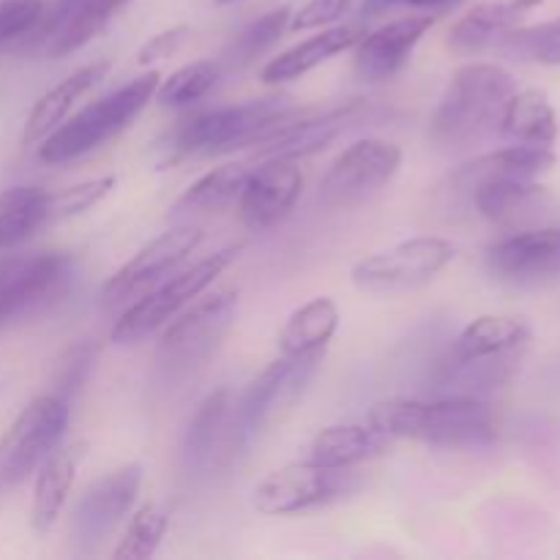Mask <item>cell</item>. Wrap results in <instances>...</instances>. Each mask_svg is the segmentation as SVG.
I'll return each instance as SVG.
<instances>
[{
	"mask_svg": "<svg viewBox=\"0 0 560 560\" xmlns=\"http://www.w3.org/2000/svg\"><path fill=\"white\" fill-rule=\"evenodd\" d=\"M388 435L372 424H337L317 432L310 443V459L328 468H353L386 452Z\"/></svg>",
	"mask_w": 560,
	"mask_h": 560,
	"instance_id": "27",
	"label": "cell"
},
{
	"mask_svg": "<svg viewBox=\"0 0 560 560\" xmlns=\"http://www.w3.org/2000/svg\"><path fill=\"white\" fill-rule=\"evenodd\" d=\"M189 36H191L189 25H175V27H170V31L156 33V36H151L140 47V52H137V63L151 66V63H156V60L173 58V55L184 47L186 38Z\"/></svg>",
	"mask_w": 560,
	"mask_h": 560,
	"instance_id": "40",
	"label": "cell"
},
{
	"mask_svg": "<svg viewBox=\"0 0 560 560\" xmlns=\"http://www.w3.org/2000/svg\"><path fill=\"white\" fill-rule=\"evenodd\" d=\"M353 5V0H310L290 16V31H312V27H326L345 16V11Z\"/></svg>",
	"mask_w": 560,
	"mask_h": 560,
	"instance_id": "39",
	"label": "cell"
},
{
	"mask_svg": "<svg viewBox=\"0 0 560 560\" xmlns=\"http://www.w3.org/2000/svg\"><path fill=\"white\" fill-rule=\"evenodd\" d=\"M301 186L304 178L293 159L268 156L262 167L249 170L238 195V211L246 228L262 233L288 219L299 202Z\"/></svg>",
	"mask_w": 560,
	"mask_h": 560,
	"instance_id": "15",
	"label": "cell"
},
{
	"mask_svg": "<svg viewBox=\"0 0 560 560\" xmlns=\"http://www.w3.org/2000/svg\"><path fill=\"white\" fill-rule=\"evenodd\" d=\"M558 164V156L552 148L541 145H523V142H514V145L498 148V151L485 153V156L474 159V162L463 164V167L454 173L463 189H470L479 180L487 178H528L536 180L539 175L550 173Z\"/></svg>",
	"mask_w": 560,
	"mask_h": 560,
	"instance_id": "24",
	"label": "cell"
},
{
	"mask_svg": "<svg viewBox=\"0 0 560 560\" xmlns=\"http://www.w3.org/2000/svg\"><path fill=\"white\" fill-rule=\"evenodd\" d=\"M366 424L388 438H405L441 448L487 446L498 435L492 408L470 394H443L438 399H386L370 410Z\"/></svg>",
	"mask_w": 560,
	"mask_h": 560,
	"instance_id": "1",
	"label": "cell"
},
{
	"mask_svg": "<svg viewBox=\"0 0 560 560\" xmlns=\"http://www.w3.org/2000/svg\"><path fill=\"white\" fill-rule=\"evenodd\" d=\"M219 74H222V69L213 60H195V63L173 71L167 80H159L153 96L164 107H184V104L200 102L202 96H208L219 82Z\"/></svg>",
	"mask_w": 560,
	"mask_h": 560,
	"instance_id": "35",
	"label": "cell"
},
{
	"mask_svg": "<svg viewBox=\"0 0 560 560\" xmlns=\"http://www.w3.org/2000/svg\"><path fill=\"white\" fill-rule=\"evenodd\" d=\"M228 441L241 443V438L235 430L233 394L228 388H219L202 399L197 413L191 416L189 430H186L184 459L189 470H208L211 465H217Z\"/></svg>",
	"mask_w": 560,
	"mask_h": 560,
	"instance_id": "19",
	"label": "cell"
},
{
	"mask_svg": "<svg viewBox=\"0 0 560 560\" xmlns=\"http://www.w3.org/2000/svg\"><path fill=\"white\" fill-rule=\"evenodd\" d=\"M170 517L162 506L148 503L126 525V534L120 536L118 547L113 550L115 560H145L162 547L167 536Z\"/></svg>",
	"mask_w": 560,
	"mask_h": 560,
	"instance_id": "34",
	"label": "cell"
},
{
	"mask_svg": "<svg viewBox=\"0 0 560 560\" xmlns=\"http://www.w3.org/2000/svg\"><path fill=\"white\" fill-rule=\"evenodd\" d=\"M498 47L503 55L525 63L560 66V16L530 27H512Z\"/></svg>",
	"mask_w": 560,
	"mask_h": 560,
	"instance_id": "33",
	"label": "cell"
},
{
	"mask_svg": "<svg viewBox=\"0 0 560 560\" xmlns=\"http://www.w3.org/2000/svg\"><path fill=\"white\" fill-rule=\"evenodd\" d=\"M159 80H162L159 71H148V74L131 80L129 85L91 102L74 118L63 120L58 129L44 137L38 145V159L44 164H66L102 148L104 142L118 137L126 126H131V120L145 109V104L156 93Z\"/></svg>",
	"mask_w": 560,
	"mask_h": 560,
	"instance_id": "4",
	"label": "cell"
},
{
	"mask_svg": "<svg viewBox=\"0 0 560 560\" xmlns=\"http://www.w3.org/2000/svg\"><path fill=\"white\" fill-rule=\"evenodd\" d=\"M402 164V151L388 140H366L353 142L345 148L331 162L328 173L320 180V200L328 208H350L370 200L386 184H392L394 175Z\"/></svg>",
	"mask_w": 560,
	"mask_h": 560,
	"instance_id": "10",
	"label": "cell"
},
{
	"mask_svg": "<svg viewBox=\"0 0 560 560\" xmlns=\"http://www.w3.org/2000/svg\"><path fill=\"white\" fill-rule=\"evenodd\" d=\"M306 109H293L284 98H255V102L235 104V107L208 109V113L191 115L175 129L173 148L180 156H213L228 153L235 148L266 145L273 137L299 124Z\"/></svg>",
	"mask_w": 560,
	"mask_h": 560,
	"instance_id": "3",
	"label": "cell"
},
{
	"mask_svg": "<svg viewBox=\"0 0 560 560\" xmlns=\"http://www.w3.org/2000/svg\"><path fill=\"white\" fill-rule=\"evenodd\" d=\"M82 3H85V0H55L52 9H49V11L44 9L42 22H38L36 31H33L31 36H33V38H44V42H49V36H52V33L60 27V22H63L69 14H74V11L80 9Z\"/></svg>",
	"mask_w": 560,
	"mask_h": 560,
	"instance_id": "41",
	"label": "cell"
},
{
	"mask_svg": "<svg viewBox=\"0 0 560 560\" xmlns=\"http://www.w3.org/2000/svg\"><path fill=\"white\" fill-rule=\"evenodd\" d=\"M238 252L241 246L219 249L213 252V255H208L206 260L186 268V271L173 273V277H167L164 282H159L156 288L148 290L145 295H140V299L118 317L109 339H113L115 345H135L140 342V339H145L148 334L156 331V328H162L180 306L200 299V295L211 288L213 279L238 257Z\"/></svg>",
	"mask_w": 560,
	"mask_h": 560,
	"instance_id": "5",
	"label": "cell"
},
{
	"mask_svg": "<svg viewBox=\"0 0 560 560\" xmlns=\"http://www.w3.org/2000/svg\"><path fill=\"white\" fill-rule=\"evenodd\" d=\"M219 5H230V3H238V0H217Z\"/></svg>",
	"mask_w": 560,
	"mask_h": 560,
	"instance_id": "44",
	"label": "cell"
},
{
	"mask_svg": "<svg viewBox=\"0 0 560 560\" xmlns=\"http://www.w3.org/2000/svg\"><path fill=\"white\" fill-rule=\"evenodd\" d=\"M42 16V0H3L0 3V49L31 36Z\"/></svg>",
	"mask_w": 560,
	"mask_h": 560,
	"instance_id": "37",
	"label": "cell"
},
{
	"mask_svg": "<svg viewBox=\"0 0 560 560\" xmlns=\"http://www.w3.org/2000/svg\"><path fill=\"white\" fill-rule=\"evenodd\" d=\"M457 257V246L441 235H416L392 249L361 257L350 271L355 288L366 293H402L432 282Z\"/></svg>",
	"mask_w": 560,
	"mask_h": 560,
	"instance_id": "8",
	"label": "cell"
},
{
	"mask_svg": "<svg viewBox=\"0 0 560 560\" xmlns=\"http://www.w3.org/2000/svg\"><path fill=\"white\" fill-rule=\"evenodd\" d=\"M71 260L60 252L0 260V328L36 310L69 279Z\"/></svg>",
	"mask_w": 560,
	"mask_h": 560,
	"instance_id": "14",
	"label": "cell"
},
{
	"mask_svg": "<svg viewBox=\"0 0 560 560\" xmlns=\"http://www.w3.org/2000/svg\"><path fill=\"white\" fill-rule=\"evenodd\" d=\"M80 454L82 446H58L42 465H38L31 506V523L33 530H38V534H47V530L58 523L60 512H63L66 506V498H69L71 487H74Z\"/></svg>",
	"mask_w": 560,
	"mask_h": 560,
	"instance_id": "26",
	"label": "cell"
},
{
	"mask_svg": "<svg viewBox=\"0 0 560 560\" xmlns=\"http://www.w3.org/2000/svg\"><path fill=\"white\" fill-rule=\"evenodd\" d=\"M93 359H96V345H74V348L63 355V364H60L58 370V386H55L58 392L55 394L69 402V399L80 392L82 383H85L88 372H91L93 366Z\"/></svg>",
	"mask_w": 560,
	"mask_h": 560,
	"instance_id": "38",
	"label": "cell"
},
{
	"mask_svg": "<svg viewBox=\"0 0 560 560\" xmlns=\"http://www.w3.org/2000/svg\"><path fill=\"white\" fill-rule=\"evenodd\" d=\"M142 485V465L129 463L98 476L74 506L71 539L82 552H93L131 512Z\"/></svg>",
	"mask_w": 560,
	"mask_h": 560,
	"instance_id": "11",
	"label": "cell"
},
{
	"mask_svg": "<svg viewBox=\"0 0 560 560\" xmlns=\"http://www.w3.org/2000/svg\"><path fill=\"white\" fill-rule=\"evenodd\" d=\"M432 25H435V14H410L372 33L366 31V36L355 44V77L364 82L392 80L405 69L413 49Z\"/></svg>",
	"mask_w": 560,
	"mask_h": 560,
	"instance_id": "17",
	"label": "cell"
},
{
	"mask_svg": "<svg viewBox=\"0 0 560 560\" xmlns=\"http://www.w3.org/2000/svg\"><path fill=\"white\" fill-rule=\"evenodd\" d=\"M113 186H115L113 175H104V178H91L85 180V184L69 186V189L49 195L47 200L49 224L58 222V219H71L85 213L88 208H93L98 200H104V197L113 191Z\"/></svg>",
	"mask_w": 560,
	"mask_h": 560,
	"instance_id": "36",
	"label": "cell"
},
{
	"mask_svg": "<svg viewBox=\"0 0 560 560\" xmlns=\"http://www.w3.org/2000/svg\"><path fill=\"white\" fill-rule=\"evenodd\" d=\"M514 77L495 63H465L452 74L430 124V137L443 151H465L501 124Z\"/></svg>",
	"mask_w": 560,
	"mask_h": 560,
	"instance_id": "2",
	"label": "cell"
},
{
	"mask_svg": "<svg viewBox=\"0 0 560 560\" xmlns=\"http://www.w3.org/2000/svg\"><path fill=\"white\" fill-rule=\"evenodd\" d=\"M109 60H96V63H88L82 69L71 71L66 80H60L58 85L49 88L36 104H33L31 115L25 120V131H22V142L33 145V142H42L44 137L52 129H58L66 120L69 109L74 107V102L80 96H85L91 88H96L104 77L109 74Z\"/></svg>",
	"mask_w": 560,
	"mask_h": 560,
	"instance_id": "22",
	"label": "cell"
},
{
	"mask_svg": "<svg viewBox=\"0 0 560 560\" xmlns=\"http://www.w3.org/2000/svg\"><path fill=\"white\" fill-rule=\"evenodd\" d=\"M459 0H413V9H432V11H438V9H448V5H457Z\"/></svg>",
	"mask_w": 560,
	"mask_h": 560,
	"instance_id": "43",
	"label": "cell"
},
{
	"mask_svg": "<svg viewBox=\"0 0 560 560\" xmlns=\"http://www.w3.org/2000/svg\"><path fill=\"white\" fill-rule=\"evenodd\" d=\"M476 211L490 222H506L523 208L534 206L545 197V186L528 178H487L470 186Z\"/></svg>",
	"mask_w": 560,
	"mask_h": 560,
	"instance_id": "31",
	"label": "cell"
},
{
	"mask_svg": "<svg viewBox=\"0 0 560 560\" xmlns=\"http://www.w3.org/2000/svg\"><path fill=\"white\" fill-rule=\"evenodd\" d=\"M290 16H293V9H290V5H282V9L268 11L260 20L246 25L244 31L235 36V42L230 44L228 52H224L228 69H246V66L255 63L260 55H266L268 49L284 36V31H290Z\"/></svg>",
	"mask_w": 560,
	"mask_h": 560,
	"instance_id": "32",
	"label": "cell"
},
{
	"mask_svg": "<svg viewBox=\"0 0 560 560\" xmlns=\"http://www.w3.org/2000/svg\"><path fill=\"white\" fill-rule=\"evenodd\" d=\"M235 317H238V290H219L206 299H195V304L162 334V350L170 359L184 364L206 361L228 337Z\"/></svg>",
	"mask_w": 560,
	"mask_h": 560,
	"instance_id": "13",
	"label": "cell"
},
{
	"mask_svg": "<svg viewBox=\"0 0 560 560\" xmlns=\"http://www.w3.org/2000/svg\"><path fill=\"white\" fill-rule=\"evenodd\" d=\"M339 328V306L326 295L301 304L293 315L284 320L279 331V353L299 355L310 350H323L334 339Z\"/></svg>",
	"mask_w": 560,
	"mask_h": 560,
	"instance_id": "28",
	"label": "cell"
},
{
	"mask_svg": "<svg viewBox=\"0 0 560 560\" xmlns=\"http://www.w3.org/2000/svg\"><path fill=\"white\" fill-rule=\"evenodd\" d=\"M498 131L512 142L552 148L560 135L558 113L545 91H536V88L514 91L503 107Z\"/></svg>",
	"mask_w": 560,
	"mask_h": 560,
	"instance_id": "25",
	"label": "cell"
},
{
	"mask_svg": "<svg viewBox=\"0 0 560 560\" xmlns=\"http://www.w3.org/2000/svg\"><path fill=\"white\" fill-rule=\"evenodd\" d=\"M541 0H487L459 16L448 33V47L459 55H479L501 42L512 27L523 22Z\"/></svg>",
	"mask_w": 560,
	"mask_h": 560,
	"instance_id": "21",
	"label": "cell"
},
{
	"mask_svg": "<svg viewBox=\"0 0 560 560\" xmlns=\"http://www.w3.org/2000/svg\"><path fill=\"white\" fill-rule=\"evenodd\" d=\"M366 104L361 98H350V102L337 104V107H312L299 124L290 126L279 137L262 145V156H279V159H304L312 153L323 151L328 142L337 140L342 131H348L355 120L364 115Z\"/></svg>",
	"mask_w": 560,
	"mask_h": 560,
	"instance_id": "18",
	"label": "cell"
},
{
	"mask_svg": "<svg viewBox=\"0 0 560 560\" xmlns=\"http://www.w3.org/2000/svg\"><path fill=\"white\" fill-rule=\"evenodd\" d=\"M246 175H249L246 164H224V167L211 170V173L197 178L195 184L178 197L173 213L175 217H184V213L222 211L230 202H238Z\"/></svg>",
	"mask_w": 560,
	"mask_h": 560,
	"instance_id": "30",
	"label": "cell"
},
{
	"mask_svg": "<svg viewBox=\"0 0 560 560\" xmlns=\"http://www.w3.org/2000/svg\"><path fill=\"white\" fill-rule=\"evenodd\" d=\"M69 430V402L58 394H42L22 408L0 438V490L20 485L63 443Z\"/></svg>",
	"mask_w": 560,
	"mask_h": 560,
	"instance_id": "7",
	"label": "cell"
},
{
	"mask_svg": "<svg viewBox=\"0 0 560 560\" xmlns=\"http://www.w3.org/2000/svg\"><path fill=\"white\" fill-rule=\"evenodd\" d=\"M49 191L38 186H11L0 191V252L22 244L49 224Z\"/></svg>",
	"mask_w": 560,
	"mask_h": 560,
	"instance_id": "29",
	"label": "cell"
},
{
	"mask_svg": "<svg viewBox=\"0 0 560 560\" xmlns=\"http://www.w3.org/2000/svg\"><path fill=\"white\" fill-rule=\"evenodd\" d=\"M202 244V228L197 224H178V228L167 230L151 244L142 246L129 262L118 268L107 284L102 288V301L107 306L126 304L135 295L145 293V290L156 288L167 277L178 271L180 262Z\"/></svg>",
	"mask_w": 560,
	"mask_h": 560,
	"instance_id": "12",
	"label": "cell"
},
{
	"mask_svg": "<svg viewBox=\"0 0 560 560\" xmlns=\"http://www.w3.org/2000/svg\"><path fill=\"white\" fill-rule=\"evenodd\" d=\"M359 487L361 476L350 468H328L306 459L268 474L252 492V506L266 517H290L342 501Z\"/></svg>",
	"mask_w": 560,
	"mask_h": 560,
	"instance_id": "6",
	"label": "cell"
},
{
	"mask_svg": "<svg viewBox=\"0 0 560 560\" xmlns=\"http://www.w3.org/2000/svg\"><path fill=\"white\" fill-rule=\"evenodd\" d=\"M323 359H326V348L282 355L246 388L244 397L235 405V430H238L241 443L255 441L277 416L299 402L304 388L320 370Z\"/></svg>",
	"mask_w": 560,
	"mask_h": 560,
	"instance_id": "9",
	"label": "cell"
},
{
	"mask_svg": "<svg viewBox=\"0 0 560 560\" xmlns=\"http://www.w3.org/2000/svg\"><path fill=\"white\" fill-rule=\"evenodd\" d=\"M413 0H364L361 3V16H377L383 14V11H392V9H399V5H410Z\"/></svg>",
	"mask_w": 560,
	"mask_h": 560,
	"instance_id": "42",
	"label": "cell"
},
{
	"mask_svg": "<svg viewBox=\"0 0 560 560\" xmlns=\"http://www.w3.org/2000/svg\"><path fill=\"white\" fill-rule=\"evenodd\" d=\"M528 339V326L517 317L481 315L470 320L454 339L443 366H463L470 361H485L506 355L509 350L520 348Z\"/></svg>",
	"mask_w": 560,
	"mask_h": 560,
	"instance_id": "23",
	"label": "cell"
},
{
	"mask_svg": "<svg viewBox=\"0 0 560 560\" xmlns=\"http://www.w3.org/2000/svg\"><path fill=\"white\" fill-rule=\"evenodd\" d=\"M492 277L509 284H539L560 277V228L506 235L487 249Z\"/></svg>",
	"mask_w": 560,
	"mask_h": 560,
	"instance_id": "16",
	"label": "cell"
},
{
	"mask_svg": "<svg viewBox=\"0 0 560 560\" xmlns=\"http://www.w3.org/2000/svg\"><path fill=\"white\" fill-rule=\"evenodd\" d=\"M364 36H366L364 20L345 22V25H337V27H326V31L317 33V36L306 38V42L295 44V47L284 49L282 55L268 60L260 71V80L266 82V85H279V82L299 80V77L310 74L312 69H317V66H323L326 60H331L334 55L355 47Z\"/></svg>",
	"mask_w": 560,
	"mask_h": 560,
	"instance_id": "20",
	"label": "cell"
}]
</instances>
